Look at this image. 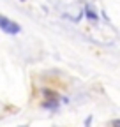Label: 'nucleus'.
<instances>
[{"mask_svg":"<svg viewBox=\"0 0 120 127\" xmlns=\"http://www.w3.org/2000/svg\"><path fill=\"white\" fill-rule=\"evenodd\" d=\"M90 124H92V117H88V118L85 120V125H90Z\"/></svg>","mask_w":120,"mask_h":127,"instance_id":"obj_6","label":"nucleus"},{"mask_svg":"<svg viewBox=\"0 0 120 127\" xmlns=\"http://www.w3.org/2000/svg\"><path fill=\"white\" fill-rule=\"evenodd\" d=\"M83 14L87 16L90 21H97V20H99V16H97V12L92 9V5H87V7H85V11H83Z\"/></svg>","mask_w":120,"mask_h":127,"instance_id":"obj_3","label":"nucleus"},{"mask_svg":"<svg viewBox=\"0 0 120 127\" xmlns=\"http://www.w3.org/2000/svg\"><path fill=\"white\" fill-rule=\"evenodd\" d=\"M110 125H115V127H120V118H117V120H111V122H110Z\"/></svg>","mask_w":120,"mask_h":127,"instance_id":"obj_5","label":"nucleus"},{"mask_svg":"<svg viewBox=\"0 0 120 127\" xmlns=\"http://www.w3.org/2000/svg\"><path fill=\"white\" fill-rule=\"evenodd\" d=\"M0 30L5 32V34H9V35H16V34L21 32V27L18 23H14L12 20H9V18H5V16L0 14Z\"/></svg>","mask_w":120,"mask_h":127,"instance_id":"obj_1","label":"nucleus"},{"mask_svg":"<svg viewBox=\"0 0 120 127\" xmlns=\"http://www.w3.org/2000/svg\"><path fill=\"white\" fill-rule=\"evenodd\" d=\"M20 2H27V0H20Z\"/></svg>","mask_w":120,"mask_h":127,"instance_id":"obj_7","label":"nucleus"},{"mask_svg":"<svg viewBox=\"0 0 120 127\" xmlns=\"http://www.w3.org/2000/svg\"><path fill=\"white\" fill-rule=\"evenodd\" d=\"M41 92H42V95H44L46 99H58V94H57L55 90H51V88H42Z\"/></svg>","mask_w":120,"mask_h":127,"instance_id":"obj_4","label":"nucleus"},{"mask_svg":"<svg viewBox=\"0 0 120 127\" xmlns=\"http://www.w3.org/2000/svg\"><path fill=\"white\" fill-rule=\"evenodd\" d=\"M44 109H51V111H57L58 109V106H60V101L58 99H46L42 104H41Z\"/></svg>","mask_w":120,"mask_h":127,"instance_id":"obj_2","label":"nucleus"}]
</instances>
